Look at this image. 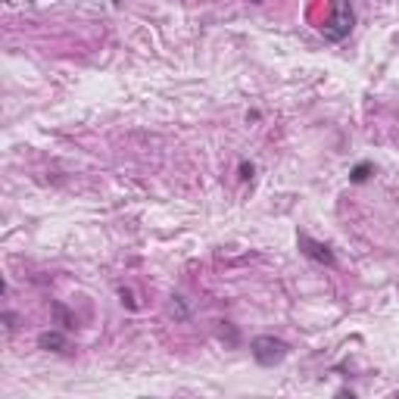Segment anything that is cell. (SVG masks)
<instances>
[{"instance_id":"cell-7","label":"cell","mask_w":399,"mask_h":399,"mask_svg":"<svg viewBox=\"0 0 399 399\" xmlns=\"http://www.w3.org/2000/svg\"><path fill=\"white\" fill-rule=\"evenodd\" d=\"M119 300H122V306H128V309H137V300H135V293H131L128 287H122V291H119Z\"/></svg>"},{"instance_id":"cell-9","label":"cell","mask_w":399,"mask_h":399,"mask_svg":"<svg viewBox=\"0 0 399 399\" xmlns=\"http://www.w3.org/2000/svg\"><path fill=\"white\" fill-rule=\"evenodd\" d=\"M4 325H6V334L16 331V315H13V312H4Z\"/></svg>"},{"instance_id":"cell-6","label":"cell","mask_w":399,"mask_h":399,"mask_svg":"<svg viewBox=\"0 0 399 399\" xmlns=\"http://www.w3.org/2000/svg\"><path fill=\"white\" fill-rule=\"evenodd\" d=\"M371 175H374V162L365 159V162H359V166L349 172V181H353V184H365Z\"/></svg>"},{"instance_id":"cell-2","label":"cell","mask_w":399,"mask_h":399,"mask_svg":"<svg viewBox=\"0 0 399 399\" xmlns=\"http://www.w3.org/2000/svg\"><path fill=\"white\" fill-rule=\"evenodd\" d=\"M331 4H334V16L327 19V26H322V35H325V41L340 44V41H347L349 31L356 26V10L349 0H331Z\"/></svg>"},{"instance_id":"cell-8","label":"cell","mask_w":399,"mask_h":399,"mask_svg":"<svg viewBox=\"0 0 399 399\" xmlns=\"http://www.w3.org/2000/svg\"><path fill=\"white\" fill-rule=\"evenodd\" d=\"M253 172H256L253 162H240V178H244V181H249V178H253Z\"/></svg>"},{"instance_id":"cell-10","label":"cell","mask_w":399,"mask_h":399,"mask_svg":"<svg viewBox=\"0 0 399 399\" xmlns=\"http://www.w3.org/2000/svg\"><path fill=\"white\" fill-rule=\"evenodd\" d=\"M249 4H262V0H249Z\"/></svg>"},{"instance_id":"cell-5","label":"cell","mask_w":399,"mask_h":399,"mask_svg":"<svg viewBox=\"0 0 399 399\" xmlns=\"http://www.w3.org/2000/svg\"><path fill=\"white\" fill-rule=\"evenodd\" d=\"M50 309H53V318H57V325L62 327V331H72V327H75V315H72V312L62 306L60 300H53Z\"/></svg>"},{"instance_id":"cell-4","label":"cell","mask_w":399,"mask_h":399,"mask_svg":"<svg viewBox=\"0 0 399 399\" xmlns=\"http://www.w3.org/2000/svg\"><path fill=\"white\" fill-rule=\"evenodd\" d=\"M38 349H47V353H66L69 349V337H66V331H44V334H38Z\"/></svg>"},{"instance_id":"cell-1","label":"cell","mask_w":399,"mask_h":399,"mask_svg":"<svg viewBox=\"0 0 399 399\" xmlns=\"http://www.w3.org/2000/svg\"><path fill=\"white\" fill-rule=\"evenodd\" d=\"M249 353H253L256 365L275 369V365H281L287 356H291V347H287V340L275 337V334H259V337L249 340Z\"/></svg>"},{"instance_id":"cell-3","label":"cell","mask_w":399,"mask_h":399,"mask_svg":"<svg viewBox=\"0 0 399 399\" xmlns=\"http://www.w3.org/2000/svg\"><path fill=\"white\" fill-rule=\"evenodd\" d=\"M296 247H300V253L306 256V259H312V262L327 265V269H334V265H337V256H334V249L327 247V244H322V240H315V237H312V234H306V231L296 234Z\"/></svg>"}]
</instances>
